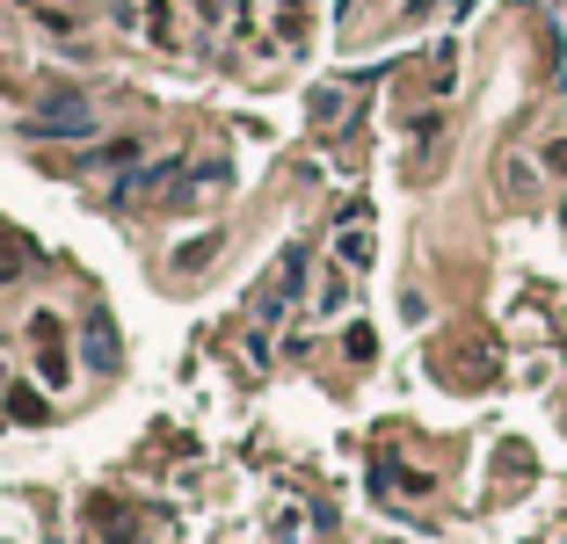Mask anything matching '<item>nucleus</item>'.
<instances>
[{
    "label": "nucleus",
    "mask_w": 567,
    "mask_h": 544,
    "mask_svg": "<svg viewBox=\"0 0 567 544\" xmlns=\"http://www.w3.org/2000/svg\"><path fill=\"white\" fill-rule=\"evenodd\" d=\"M95 117H88V102H51L37 117H23V139H88Z\"/></svg>",
    "instance_id": "obj_1"
},
{
    "label": "nucleus",
    "mask_w": 567,
    "mask_h": 544,
    "mask_svg": "<svg viewBox=\"0 0 567 544\" xmlns=\"http://www.w3.org/2000/svg\"><path fill=\"white\" fill-rule=\"evenodd\" d=\"M298 276H306V247H284V255H276V276L262 284V298H255V312H262V320H276V312L298 298Z\"/></svg>",
    "instance_id": "obj_2"
},
{
    "label": "nucleus",
    "mask_w": 567,
    "mask_h": 544,
    "mask_svg": "<svg viewBox=\"0 0 567 544\" xmlns=\"http://www.w3.org/2000/svg\"><path fill=\"white\" fill-rule=\"evenodd\" d=\"M80 349H88V363H95L102 378H109V371H117L124 363V341H117V320H109V312H88V327H80Z\"/></svg>",
    "instance_id": "obj_3"
},
{
    "label": "nucleus",
    "mask_w": 567,
    "mask_h": 544,
    "mask_svg": "<svg viewBox=\"0 0 567 544\" xmlns=\"http://www.w3.org/2000/svg\"><path fill=\"white\" fill-rule=\"evenodd\" d=\"M175 174H182V160H160V167H146L139 182H124V204H146V196H160V190L175 182Z\"/></svg>",
    "instance_id": "obj_4"
},
{
    "label": "nucleus",
    "mask_w": 567,
    "mask_h": 544,
    "mask_svg": "<svg viewBox=\"0 0 567 544\" xmlns=\"http://www.w3.org/2000/svg\"><path fill=\"white\" fill-rule=\"evenodd\" d=\"M211 255H219V233H204V239H190V247H175V269L190 276V269H204Z\"/></svg>",
    "instance_id": "obj_5"
},
{
    "label": "nucleus",
    "mask_w": 567,
    "mask_h": 544,
    "mask_svg": "<svg viewBox=\"0 0 567 544\" xmlns=\"http://www.w3.org/2000/svg\"><path fill=\"white\" fill-rule=\"evenodd\" d=\"M8 414H15V422H29V428H37V422H44V414H51V406L37 400L29 385H15V392H8Z\"/></svg>",
    "instance_id": "obj_6"
},
{
    "label": "nucleus",
    "mask_w": 567,
    "mask_h": 544,
    "mask_svg": "<svg viewBox=\"0 0 567 544\" xmlns=\"http://www.w3.org/2000/svg\"><path fill=\"white\" fill-rule=\"evenodd\" d=\"M343 349H349V363H371V355H378V334H371V327H349Z\"/></svg>",
    "instance_id": "obj_7"
},
{
    "label": "nucleus",
    "mask_w": 567,
    "mask_h": 544,
    "mask_svg": "<svg viewBox=\"0 0 567 544\" xmlns=\"http://www.w3.org/2000/svg\"><path fill=\"white\" fill-rule=\"evenodd\" d=\"M343 261L357 269V261H371V233H343Z\"/></svg>",
    "instance_id": "obj_8"
},
{
    "label": "nucleus",
    "mask_w": 567,
    "mask_h": 544,
    "mask_svg": "<svg viewBox=\"0 0 567 544\" xmlns=\"http://www.w3.org/2000/svg\"><path fill=\"white\" fill-rule=\"evenodd\" d=\"M545 167H553V174H567V139H560V145H545Z\"/></svg>",
    "instance_id": "obj_9"
},
{
    "label": "nucleus",
    "mask_w": 567,
    "mask_h": 544,
    "mask_svg": "<svg viewBox=\"0 0 567 544\" xmlns=\"http://www.w3.org/2000/svg\"><path fill=\"white\" fill-rule=\"evenodd\" d=\"M466 8H473V0H459V15H466Z\"/></svg>",
    "instance_id": "obj_10"
}]
</instances>
